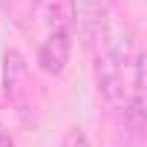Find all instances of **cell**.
<instances>
[{
  "label": "cell",
  "mask_w": 147,
  "mask_h": 147,
  "mask_svg": "<svg viewBox=\"0 0 147 147\" xmlns=\"http://www.w3.org/2000/svg\"><path fill=\"white\" fill-rule=\"evenodd\" d=\"M0 147H15V138H12L6 130H0Z\"/></svg>",
  "instance_id": "6"
},
{
  "label": "cell",
  "mask_w": 147,
  "mask_h": 147,
  "mask_svg": "<svg viewBox=\"0 0 147 147\" xmlns=\"http://www.w3.org/2000/svg\"><path fill=\"white\" fill-rule=\"evenodd\" d=\"M38 3H40V0H26V6H29V9H35Z\"/></svg>",
  "instance_id": "7"
},
{
  "label": "cell",
  "mask_w": 147,
  "mask_h": 147,
  "mask_svg": "<svg viewBox=\"0 0 147 147\" xmlns=\"http://www.w3.org/2000/svg\"><path fill=\"white\" fill-rule=\"evenodd\" d=\"M69 18L75 20L84 43L92 49L107 38V6L104 0H72Z\"/></svg>",
  "instance_id": "4"
},
{
  "label": "cell",
  "mask_w": 147,
  "mask_h": 147,
  "mask_svg": "<svg viewBox=\"0 0 147 147\" xmlns=\"http://www.w3.org/2000/svg\"><path fill=\"white\" fill-rule=\"evenodd\" d=\"M69 52H72V18L66 9H58L52 12L49 32L38 49V63L46 75H61L69 63Z\"/></svg>",
  "instance_id": "3"
},
{
  "label": "cell",
  "mask_w": 147,
  "mask_h": 147,
  "mask_svg": "<svg viewBox=\"0 0 147 147\" xmlns=\"http://www.w3.org/2000/svg\"><path fill=\"white\" fill-rule=\"evenodd\" d=\"M3 95L12 104V110L20 115V121L32 124L38 115V84L29 72L26 58L18 49L3 52Z\"/></svg>",
  "instance_id": "1"
},
{
  "label": "cell",
  "mask_w": 147,
  "mask_h": 147,
  "mask_svg": "<svg viewBox=\"0 0 147 147\" xmlns=\"http://www.w3.org/2000/svg\"><path fill=\"white\" fill-rule=\"evenodd\" d=\"M58 147H92V144H90V136L75 127V130H69V133L63 136V141H61Z\"/></svg>",
  "instance_id": "5"
},
{
  "label": "cell",
  "mask_w": 147,
  "mask_h": 147,
  "mask_svg": "<svg viewBox=\"0 0 147 147\" xmlns=\"http://www.w3.org/2000/svg\"><path fill=\"white\" fill-rule=\"evenodd\" d=\"M127 43L124 46H110L104 55H98L95 63V84H98V95L101 101L113 110L121 113L124 98H127Z\"/></svg>",
  "instance_id": "2"
}]
</instances>
